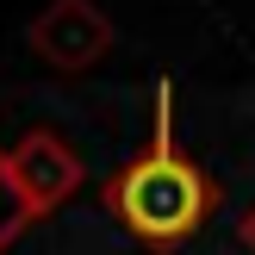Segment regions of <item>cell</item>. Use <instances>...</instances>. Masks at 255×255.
I'll list each match as a JSON object with an SVG mask.
<instances>
[{
  "label": "cell",
  "mask_w": 255,
  "mask_h": 255,
  "mask_svg": "<svg viewBox=\"0 0 255 255\" xmlns=\"http://www.w3.org/2000/svg\"><path fill=\"white\" fill-rule=\"evenodd\" d=\"M100 206L131 243H143L149 255H174L187 249L206 218L218 212V181L199 168L174 137V81H156V112H149V143L131 162L100 181Z\"/></svg>",
  "instance_id": "6da1fadb"
},
{
  "label": "cell",
  "mask_w": 255,
  "mask_h": 255,
  "mask_svg": "<svg viewBox=\"0 0 255 255\" xmlns=\"http://www.w3.org/2000/svg\"><path fill=\"white\" fill-rule=\"evenodd\" d=\"M25 44H31L37 62H50L62 75H81L112 50V19L94 0H50L44 12L25 19Z\"/></svg>",
  "instance_id": "3957f363"
},
{
  "label": "cell",
  "mask_w": 255,
  "mask_h": 255,
  "mask_svg": "<svg viewBox=\"0 0 255 255\" xmlns=\"http://www.w3.org/2000/svg\"><path fill=\"white\" fill-rule=\"evenodd\" d=\"M237 243H243V249H249V255H255V206H249V212H243V218H237Z\"/></svg>",
  "instance_id": "5b68a950"
},
{
  "label": "cell",
  "mask_w": 255,
  "mask_h": 255,
  "mask_svg": "<svg viewBox=\"0 0 255 255\" xmlns=\"http://www.w3.org/2000/svg\"><path fill=\"white\" fill-rule=\"evenodd\" d=\"M25 231H31V212H25L19 193H12V181H6V149H0V255L19 243Z\"/></svg>",
  "instance_id": "277c9868"
},
{
  "label": "cell",
  "mask_w": 255,
  "mask_h": 255,
  "mask_svg": "<svg viewBox=\"0 0 255 255\" xmlns=\"http://www.w3.org/2000/svg\"><path fill=\"white\" fill-rule=\"evenodd\" d=\"M6 181H12V193L25 199V212H31V224H37V218L62 212L75 193H81L87 168H81V149H75L62 131L31 125L19 143H6Z\"/></svg>",
  "instance_id": "7a4b0ae2"
}]
</instances>
